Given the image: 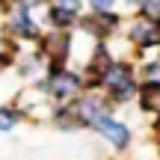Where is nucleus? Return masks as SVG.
I'll list each match as a JSON object with an SVG mask.
<instances>
[{"mask_svg":"<svg viewBox=\"0 0 160 160\" xmlns=\"http://www.w3.org/2000/svg\"><path fill=\"white\" fill-rule=\"evenodd\" d=\"M122 36L128 39V45L133 48V59H145L148 53L160 51V18L142 15V12H131V18H125Z\"/></svg>","mask_w":160,"mask_h":160,"instance_id":"1","label":"nucleus"},{"mask_svg":"<svg viewBox=\"0 0 160 160\" xmlns=\"http://www.w3.org/2000/svg\"><path fill=\"white\" fill-rule=\"evenodd\" d=\"M33 86H36V89H39L51 104H68V101H74L77 95H83V92H86V86H83V71L71 68V65L53 71V74L36 77Z\"/></svg>","mask_w":160,"mask_h":160,"instance_id":"2","label":"nucleus"},{"mask_svg":"<svg viewBox=\"0 0 160 160\" xmlns=\"http://www.w3.org/2000/svg\"><path fill=\"white\" fill-rule=\"evenodd\" d=\"M45 33V24L36 12L24 9V6H9L3 12V27H0V36L18 42L21 48H33L36 42Z\"/></svg>","mask_w":160,"mask_h":160,"instance_id":"3","label":"nucleus"},{"mask_svg":"<svg viewBox=\"0 0 160 160\" xmlns=\"http://www.w3.org/2000/svg\"><path fill=\"white\" fill-rule=\"evenodd\" d=\"M122 27H125V15L113 9V12H80L74 30L92 42H107L122 36Z\"/></svg>","mask_w":160,"mask_h":160,"instance_id":"4","label":"nucleus"},{"mask_svg":"<svg viewBox=\"0 0 160 160\" xmlns=\"http://www.w3.org/2000/svg\"><path fill=\"white\" fill-rule=\"evenodd\" d=\"M71 110H74V119L80 128H95L104 116L116 113V107L110 104V98L104 92H83L71 101Z\"/></svg>","mask_w":160,"mask_h":160,"instance_id":"5","label":"nucleus"},{"mask_svg":"<svg viewBox=\"0 0 160 160\" xmlns=\"http://www.w3.org/2000/svg\"><path fill=\"white\" fill-rule=\"evenodd\" d=\"M92 131H95L98 137L104 139V142H110L116 151H128V148H131V142H133V131H131V125H128V122H122L116 113L104 116V119L98 122Z\"/></svg>","mask_w":160,"mask_h":160,"instance_id":"6","label":"nucleus"},{"mask_svg":"<svg viewBox=\"0 0 160 160\" xmlns=\"http://www.w3.org/2000/svg\"><path fill=\"white\" fill-rule=\"evenodd\" d=\"M39 18H42V24H45V30H74L80 12H71V9H65V6H59V3L51 0V3L39 12Z\"/></svg>","mask_w":160,"mask_h":160,"instance_id":"7","label":"nucleus"},{"mask_svg":"<svg viewBox=\"0 0 160 160\" xmlns=\"http://www.w3.org/2000/svg\"><path fill=\"white\" fill-rule=\"evenodd\" d=\"M15 71H18V77H24V80H36V77L45 74V59L39 57V51H36V48H27V51L18 53Z\"/></svg>","mask_w":160,"mask_h":160,"instance_id":"8","label":"nucleus"},{"mask_svg":"<svg viewBox=\"0 0 160 160\" xmlns=\"http://www.w3.org/2000/svg\"><path fill=\"white\" fill-rule=\"evenodd\" d=\"M48 119H51V125L57 128V131H62V133L83 131V128L77 125V119H74L71 101H68V104H51V107H48Z\"/></svg>","mask_w":160,"mask_h":160,"instance_id":"9","label":"nucleus"},{"mask_svg":"<svg viewBox=\"0 0 160 160\" xmlns=\"http://www.w3.org/2000/svg\"><path fill=\"white\" fill-rule=\"evenodd\" d=\"M137 74H139V80H145V83H157L160 86V51L148 53L145 59H139L137 62Z\"/></svg>","mask_w":160,"mask_h":160,"instance_id":"10","label":"nucleus"},{"mask_svg":"<svg viewBox=\"0 0 160 160\" xmlns=\"http://www.w3.org/2000/svg\"><path fill=\"white\" fill-rule=\"evenodd\" d=\"M21 122H24V113L15 107V104H6V107H0V133L15 131Z\"/></svg>","mask_w":160,"mask_h":160,"instance_id":"11","label":"nucleus"},{"mask_svg":"<svg viewBox=\"0 0 160 160\" xmlns=\"http://www.w3.org/2000/svg\"><path fill=\"white\" fill-rule=\"evenodd\" d=\"M15 59H18V53L12 51V48L0 45V77H3L6 71H15Z\"/></svg>","mask_w":160,"mask_h":160,"instance_id":"12","label":"nucleus"},{"mask_svg":"<svg viewBox=\"0 0 160 160\" xmlns=\"http://www.w3.org/2000/svg\"><path fill=\"white\" fill-rule=\"evenodd\" d=\"M122 0H86V9L89 12H113Z\"/></svg>","mask_w":160,"mask_h":160,"instance_id":"13","label":"nucleus"},{"mask_svg":"<svg viewBox=\"0 0 160 160\" xmlns=\"http://www.w3.org/2000/svg\"><path fill=\"white\" fill-rule=\"evenodd\" d=\"M137 12L151 15V18H160V0H139V3H137Z\"/></svg>","mask_w":160,"mask_h":160,"instance_id":"14","label":"nucleus"},{"mask_svg":"<svg viewBox=\"0 0 160 160\" xmlns=\"http://www.w3.org/2000/svg\"><path fill=\"white\" fill-rule=\"evenodd\" d=\"M51 3V0H12V6H24V9H30V12H36L39 15L45 6Z\"/></svg>","mask_w":160,"mask_h":160,"instance_id":"15","label":"nucleus"},{"mask_svg":"<svg viewBox=\"0 0 160 160\" xmlns=\"http://www.w3.org/2000/svg\"><path fill=\"white\" fill-rule=\"evenodd\" d=\"M53 3L65 6V9H71V12H86V0H53Z\"/></svg>","mask_w":160,"mask_h":160,"instance_id":"16","label":"nucleus"},{"mask_svg":"<svg viewBox=\"0 0 160 160\" xmlns=\"http://www.w3.org/2000/svg\"><path fill=\"white\" fill-rule=\"evenodd\" d=\"M151 137H154V142L160 145V110L151 113Z\"/></svg>","mask_w":160,"mask_h":160,"instance_id":"17","label":"nucleus"},{"mask_svg":"<svg viewBox=\"0 0 160 160\" xmlns=\"http://www.w3.org/2000/svg\"><path fill=\"white\" fill-rule=\"evenodd\" d=\"M9 6H12V0H0V15H3V12L9 9Z\"/></svg>","mask_w":160,"mask_h":160,"instance_id":"18","label":"nucleus"},{"mask_svg":"<svg viewBox=\"0 0 160 160\" xmlns=\"http://www.w3.org/2000/svg\"><path fill=\"white\" fill-rule=\"evenodd\" d=\"M157 110H160V95H157Z\"/></svg>","mask_w":160,"mask_h":160,"instance_id":"19","label":"nucleus"}]
</instances>
